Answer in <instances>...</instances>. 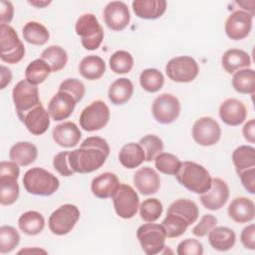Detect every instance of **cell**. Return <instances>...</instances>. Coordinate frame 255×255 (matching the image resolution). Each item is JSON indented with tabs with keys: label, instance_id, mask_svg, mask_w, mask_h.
I'll return each instance as SVG.
<instances>
[{
	"label": "cell",
	"instance_id": "6da1fadb",
	"mask_svg": "<svg viewBox=\"0 0 255 255\" xmlns=\"http://www.w3.org/2000/svg\"><path fill=\"white\" fill-rule=\"evenodd\" d=\"M110 154V145L100 136H89L79 148L69 151L70 166L75 173H90L104 165Z\"/></svg>",
	"mask_w": 255,
	"mask_h": 255
},
{
	"label": "cell",
	"instance_id": "8d00e7d4",
	"mask_svg": "<svg viewBox=\"0 0 255 255\" xmlns=\"http://www.w3.org/2000/svg\"><path fill=\"white\" fill-rule=\"evenodd\" d=\"M232 162L237 174L255 167V148L252 145H240L232 152Z\"/></svg>",
	"mask_w": 255,
	"mask_h": 255
},
{
	"label": "cell",
	"instance_id": "9f6ffc18",
	"mask_svg": "<svg viewBox=\"0 0 255 255\" xmlns=\"http://www.w3.org/2000/svg\"><path fill=\"white\" fill-rule=\"evenodd\" d=\"M28 3L36 8H44L51 4V1H44V0H32L28 1Z\"/></svg>",
	"mask_w": 255,
	"mask_h": 255
},
{
	"label": "cell",
	"instance_id": "f5cc1de1",
	"mask_svg": "<svg viewBox=\"0 0 255 255\" xmlns=\"http://www.w3.org/2000/svg\"><path fill=\"white\" fill-rule=\"evenodd\" d=\"M14 16V6L10 1L2 0L0 3V25H9Z\"/></svg>",
	"mask_w": 255,
	"mask_h": 255
},
{
	"label": "cell",
	"instance_id": "d6986e66",
	"mask_svg": "<svg viewBox=\"0 0 255 255\" xmlns=\"http://www.w3.org/2000/svg\"><path fill=\"white\" fill-rule=\"evenodd\" d=\"M50 115L42 104L19 117L28 131L34 135H41L50 127Z\"/></svg>",
	"mask_w": 255,
	"mask_h": 255
},
{
	"label": "cell",
	"instance_id": "f35d334b",
	"mask_svg": "<svg viewBox=\"0 0 255 255\" xmlns=\"http://www.w3.org/2000/svg\"><path fill=\"white\" fill-rule=\"evenodd\" d=\"M139 84L144 91L148 93H155L163 87L164 77L159 70L155 68H148L140 73Z\"/></svg>",
	"mask_w": 255,
	"mask_h": 255
},
{
	"label": "cell",
	"instance_id": "30bf717a",
	"mask_svg": "<svg viewBox=\"0 0 255 255\" xmlns=\"http://www.w3.org/2000/svg\"><path fill=\"white\" fill-rule=\"evenodd\" d=\"M167 77L176 83H189L199 73L197 62L190 56H178L170 59L165 66Z\"/></svg>",
	"mask_w": 255,
	"mask_h": 255
},
{
	"label": "cell",
	"instance_id": "8fae6325",
	"mask_svg": "<svg viewBox=\"0 0 255 255\" xmlns=\"http://www.w3.org/2000/svg\"><path fill=\"white\" fill-rule=\"evenodd\" d=\"M12 99L18 118L41 104L38 87L27 80H21L14 86Z\"/></svg>",
	"mask_w": 255,
	"mask_h": 255
},
{
	"label": "cell",
	"instance_id": "603a6c76",
	"mask_svg": "<svg viewBox=\"0 0 255 255\" xmlns=\"http://www.w3.org/2000/svg\"><path fill=\"white\" fill-rule=\"evenodd\" d=\"M120 184V180L115 173L104 172L94 177L91 183V190L92 193L98 198H113Z\"/></svg>",
	"mask_w": 255,
	"mask_h": 255
},
{
	"label": "cell",
	"instance_id": "f6af8a7d",
	"mask_svg": "<svg viewBox=\"0 0 255 255\" xmlns=\"http://www.w3.org/2000/svg\"><path fill=\"white\" fill-rule=\"evenodd\" d=\"M138 143L144 151L145 161L154 160L155 156L163 150V141L155 134H146L142 136Z\"/></svg>",
	"mask_w": 255,
	"mask_h": 255
},
{
	"label": "cell",
	"instance_id": "11a10c76",
	"mask_svg": "<svg viewBox=\"0 0 255 255\" xmlns=\"http://www.w3.org/2000/svg\"><path fill=\"white\" fill-rule=\"evenodd\" d=\"M1 80H0V89L3 90L5 89L12 81V73L11 70L4 65H1Z\"/></svg>",
	"mask_w": 255,
	"mask_h": 255
},
{
	"label": "cell",
	"instance_id": "7c38bea8",
	"mask_svg": "<svg viewBox=\"0 0 255 255\" xmlns=\"http://www.w3.org/2000/svg\"><path fill=\"white\" fill-rule=\"evenodd\" d=\"M113 202L117 215L123 219L132 218L139 207V197L136 191L126 183L120 184L113 196Z\"/></svg>",
	"mask_w": 255,
	"mask_h": 255
},
{
	"label": "cell",
	"instance_id": "52a82bcc",
	"mask_svg": "<svg viewBox=\"0 0 255 255\" xmlns=\"http://www.w3.org/2000/svg\"><path fill=\"white\" fill-rule=\"evenodd\" d=\"M25 55L24 44L10 25H0V58L8 64L19 63Z\"/></svg>",
	"mask_w": 255,
	"mask_h": 255
},
{
	"label": "cell",
	"instance_id": "8992f818",
	"mask_svg": "<svg viewBox=\"0 0 255 255\" xmlns=\"http://www.w3.org/2000/svg\"><path fill=\"white\" fill-rule=\"evenodd\" d=\"M136 238L145 254L155 255L165 248L167 237L161 224L148 222L137 228Z\"/></svg>",
	"mask_w": 255,
	"mask_h": 255
},
{
	"label": "cell",
	"instance_id": "836d02e7",
	"mask_svg": "<svg viewBox=\"0 0 255 255\" xmlns=\"http://www.w3.org/2000/svg\"><path fill=\"white\" fill-rule=\"evenodd\" d=\"M22 34L27 43L35 46L45 45L50 37L48 29L36 21L27 22L22 29Z\"/></svg>",
	"mask_w": 255,
	"mask_h": 255
},
{
	"label": "cell",
	"instance_id": "db71d44e",
	"mask_svg": "<svg viewBox=\"0 0 255 255\" xmlns=\"http://www.w3.org/2000/svg\"><path fill=\"white\" fill-rule=\"evenodd\" d=\"M242 134L244 138L250 142L254 143L255 142V120L251 119L249 120L242 128Z\"/></svg>",
	"mask_w": 255,
	"mask_h": 255
},
{
	"label": "cell",
	"instance_id": "b9f144b4",
	"mask_svg": "<svg viewBox=\"0 0 255 255\" xmlns=\"http://www.w3.org/2000/svg\"><path fill=\"white\" fill-rule=\"evenodd\" d=\"M111 70L116 74H127L133 67V58L128 51L119 50L112 54L109 59Z\"/></svg>",
	"mask_w": 255,
	"mask_h": 255
},
{
	"label": "cell",
	"instance_id": "ab89813d",
	"mask_svg": "<svg viewBox=\"0 0 255 255\" xmlns=\"http://www.w3.org/2000/svg\"><path fill=\"white\" fill-rule=\"evenodd\" d=\"M181 161L180 159L170 153V152H160L159 154H157L154 158V166L155 168L163 173V174H167V175H176V173L179 171L180 166H181Z\"/></svg>",
	"mask_w": 255,
	"mask_h": 255
},
{
	"label": "cell",
	"instance_id": "484cf974",
	"mask_svg": "<svg viewBox=\"0 0 255 255\" xmlns=\"http://www.w3.org/2000/svg\"><path fill=\"white\" fill-rule=\"evenodd\" d=\"M38 156L37 146L29 141H18L13 144L9 150L10 160L19 166H28L32 164Z\"/></svg>",
	"mask_w": 255,
	"mask_h": 255
},
{
	"label": "cell",
	"instance_id": "5bb4252c",
	"mask_svg": "<svg viewBox=\"0 0 255 255\" xmlns=\"http://www.w3.org/2000/svg\"><path fill=\"white\" fill-rule=\"evenodd\" d=\"M192 137L201 146H211L221 137V128L211 117H202L192 126Z\"/></svg>",
	"mask_w": 255,
	"mask_h": 255
},
{
	"label": "cell",
	"instance_id": "9c48e42d",
	"mask_svg": "<svg viewBox=\"0 0 255 255\" xmlns=\"http://www.w3.org/2000/svg\"><path fill=\"white\" fill-rule=\"evenodd\" d=\"M111 113L107 104L102 100L92 102L80 115V126L86 131H96L105 128L110 121Z\"/></svg>",
	"mask_w": 255,
	"mask_h": 255
},
{
	"label": "cell",
	"instance_id": "4316f807",
	"mask_svg": "<svg viewBox=\"0 0 255 255\" xmlns=\"http://www.w3.org/2000/svg\"><path fill=\"white\" fill-rule=\"evenodd\" d=\"M207 235L209 244L217 251H228L236 242L235 232L226 226H215Z\"/></svg>",
	"mask_w": 255,
	"mask_h": 255
},
{
	"label": "cell",
	"instance_id": "e0dca14e",
	"mask_svg": "<svg viewBox=\"0 0 255 255\" xmlns=\"http://www.w3.org/2000/svg\"><path fill=\"white\" fill-rule=\"evenodd\" d=\"M130 13L128 5L123 1H112L104 9V21L113 31H122L128 24Z\"/></svg>",
	"mask_w": 255,
	"mask_h": 255
},
{
	"label": "cell",
	"instance_id": "cb8c5ba5",
	"mask_svg": "<svg viewBox=\"0 0 255 255\" xmlns=\"http://www.w3.org/2000/svg\"><path fill=\"white\" fill-rule=\"evenodd\" d=\"M227 212L234 222L239 224L248 223L255 217V205L252 199L240 196L231 201Z\"/></svg>",
	"mask_w": 255,
	"mask_h": 255
},
{
	"label": "cell",
	"instance_id": "7bdbcfd3",
	"mask_svg": "<svg viewBox=\"0 0 255 255\" xmlns=\"http://www.w3.org/2000/svg\"><path fill=\"white\" fill-rule=\"evenodd\" d=\"M138 208L140 218L145 222L156 221L162 213V203L154 197L144 199Z\"/></svg>",
	"mask_w": 255,
	"mask_h": 255
},
{
	"label": "cell",
	"instance_id": "6f0895ef",
	"mask_svg": "<svg viewBox=\"0 0 255 255\" xmlns=\"http://www.w3.org/2000/svg\"><path fill=\"white\" fill-rule=\"evenodd\" d=\"M21 253H44V254H47V251L46 250H43V249H39V248H26V249H22L18 252V254H21Z\"/></svg>",
	"mask_w": 255,
	"mask_h": 255
},
{
	"label": "cell",
	"instance_id": "f907efd6",
	"mask_svg": "<svg viewBox=\"0 0 255 255\" xmlns=\"http://www.w3.org/2000/svg\"><path fill=\"white\" fill-rule=\"evenodd\" d=\"M240 241L246 249H255V225L253 223L243 228L240 234Z\"/></svg>",
	"mask_w": 255,
	"mask_h": 255
},
{
	"label": "cell",
	"instance_id": "7a4b0ae2",
	"mask_svg": "<svg viewBox=\"0 0 255 255\" xmlns=\"http://www.w3.org/2000/svg\"><path fill=\"white\" fill-rule=\"evenodd\" d=\"M175 177L182 186L196 194H202L207 191L212 183L209 171L203 165L189 160L181 163Z\"/></svg>",
	"mask_w": 255,
	"mask_h": 255
},
{
	"label": "cell",
	"instance_id": "4fadbf2b",
	"mask_svg": "<svg viewBox=\"0 0 255 255\" xmlns=\"http://www.w3.org/2000/svg\"><path fill=\"white\" fill-rule=\"evenodd\" d=\"M151 113L157 123L162 125L171 124L177 120L180 114L179 100L172 94H161L154 99Z\"/></svg>",
	"mask_w": 255,
	"mask_h": 255
},
{
	"label": "cell",
	"instance_id": "f1b7e54d",
	"mask_svg": "<svg viewBox=\"0 0 255 255\" xmlns=\"http://www.w3.org/2000/svg\"><path fill=\"white\" fill-rule=\"evenodd\" d=\"M133 94V85L128 78L117 79L109 88L108 97L115 106H121L128 103Z\"/></svg>",
	"mask_w": 255,
	"mask_h": 255
},
{
	"label": "cell",
	"instance_id": "44dd1931",
	"mask_svg": "<svg viewBox=\"0 0 255 255\" xmlns=\"http://www.w3.org/2000/svg\"><path fill=\"white\" fill-rule=\"evenodd\" d=\"M133 184L140 194L151 195L158 191L160 187V177L153 168L143 166L134 172Z\"/></svg>",
	"mask_w": 255,
	"mask_h": 255
},
{
	"label": "cell",
	"instance_id": "816d5d0a",
	"mask_svg": "<svg viewBox=\"0 0 255 255\" xmlns=\"http://www.w3.org/2000/svg\"><path fill=\"white\" fill-rule=\"evenodd\" d=\"M238 176L240 177L243 187L251 194L255 193V167H251L241 171Z\"/></svg>",
	"mask_w": 255,
	"mask_h": 255
},
{
	"label": "cell",
	"instance_id": "f546056e",
	"mask_svg": "<svg viewBox=\"0 0 255 255\" xmlns=\"http://www.w3.org/2000/svg\"><path fill=\"white\" fill-rule=\"evenodd\" d=\"M119 160L124 167L133 169L145 161L144 151L138 142H128L121 148L119 152Z\"/></svg>",
	"mask_w": 255,
	"mask_h": 255
},
{
	"label": "cell",
	"instance_id": "ba28073f",
	"mask_svg": "<svg viewBox=\"0 0 255 255\" xmlns=\"http://www.w3.org/2000/svg\"><path fill=\"white\" fill-rule=\"evenodd\" d=\"M80 219V210L74 204H64L52 212L48 219L50 231L58 236L70 233Z\"/></svg>",
	"mask_w": 255,
	"mask_h": 255
},
{
	"label": "cell",
	"instance_id": "ee69618b",
	"mask_svg": "<svg viewBox=\"0 0 255 255\" xmlns=\"http://www.w3.org/2000/svg\"><path fill=\"white\" fill-rule=\"evenodd\" d=\"M20 242V234L18 231L9 225L0 227V253L6 254L13 251Z\"/></svg>",
	"mask_w": 255,
	"mask_h": 255
},
{
	"label": "cell",
	"instance_id": "681fc988",
	"mask_svg": "<svg viewBox=\"0 0 255 255\" xmlns=\"http://www.w3.org/2000/svg\"><path fill=\"white\" fill-rule=\"evenodd\" d=\"M178 255H202L203 245L196 239H185L181 241L176 248Z\"/></svg>",
	"mask_w": 255,
	"mask_h": 255
},
{
	"label": "cell",
	"instance_id": "c3c4849f",
	"mask_svg": "<svg viewBox=\"0 0 255 255\" xmlns=\"http://www.w3.org/2000/svg\"><path fill=\"white\" fill-rule=\"evenodd\" d=\"M53 166L62 176L68 177L75 173L70 166L69 150H65L57 153L53 158Z\"/></svg>",
	"mask_w": 255,
	"mask_h": 255
},
{
	"label": "cell",
	"instance_id": "7402d4cb",
	"mask_svg": "<svg viewBox=\"0 0 255 255\" xmlns=\"http://www.w3.org/2000/svg\"><path fill=\"white\" fill-rule=\"evenodd\" d=\"M54 141L65 148L76 146L82 137V132L73 122H64L57 125L52 131Z\"/></svg>",
	"mask_w": 255,
	"mask_h": 255
},
{
	"label": "cell",
	"instance_id": "d4e9b609",
	"mask_svg": "<svg viewBox=\"0 0 255 255\" xmlns=\"http://www.w3.org/2000/svg\"><path fill=\"white\" fill-rule=\"evenodd\" d=\"M131 6L135 16L138 18L154 20L165 13L167 3L164 0H134Z\"/></svg>",
	"mask_w": 255,
	"mask_h": 255
},
{
	"label": "cell",
	"instance_id": "ffe728a7",
	"mask_svg": "<svg viewBox=\"0 0 255 255\" xmlns=\"http://www.w3.org/2000/svg\"><path fill=\"white\" fill-rule=\"evenodd\" d=\"M219 117L227 126L237 127L245 122L247 118V109L238 99H226L219 107Z\"/></svg>",
	"mask_w": 255,
	"mask_h": 255
},
{
	"label": "cell",
	"instance_id": "5b68a950",
	"mask_svg": "<svg viewBox=\"0 0 255 255\" xmlns=\"http://www.w3.org/2000/svg\"><path fill=\"white\" fill-rule=\"evenodd\" d=\"M76 34L81 37V42L86 50L94 51L100 48L104 40V30L97 17L92 13L80 16L75 25Z\"/></svg>",
	"mask_w": 255,
	"mask_h": 255
},
{
	"label": "cell",
	"instance_id": "e575fe53",
	"mask_svg": "<svg viewBox=\"0 0 255 255\" xmlns=\"http://www.w3.org/2000/svg\"><path fill=\"white\" fill-rule=\"evenodd\" d=\"M232 87L240 94L254 95L255 93V72L253 69L245 68L236 71L232 77Z\"/></svg>",
	"mask_w": 255,
	"mask_h": 255
},
{
	"label": "cell",
	"instance_id": "277c9868",
	"mask_svg": "<svg viewBox=\"0 0 255 255\" xmlns=\"http://www.w3.org/2000/svg\"><path fill=\"white\" fill-rule=\"evenodd\" d=\"M20 168L12 160H2L0 163V203L12 205L19 197L20 188L17 182Z\"/></svg>",
	"mask_w": 255,
	"mask_h": 255
},
{
	"label": "cell",
	"instance_id": "ac0fdd59",
	"mask_svg": "<svg viewBox=\"0 0 255 255\" xmlns=\"http://www.w3.org/2000/svg\"><path fill=\"white\" fill-rule=\"evenodd\" d=\"M76 105L77 101L71 94L58 91L48 104V113L52 120L60 122L68 119L73 114Z\"/></svg>",
	"mask_w": 255,
	"mask_h": 255
},
{
	"label": "cell",
	"instance_id": "7dc6e473",
	"mask_svg": "<svg viewBox=\"0 0 255 255\" xmlns=\"http://www.w3.org/2000/svg\"><path fill=\"white\" fill-rule=\"evenodd\" d=\"M217 225V218L212 214H204L199 222L192 228V233L196 237H204Z\"/></svg>",
	"mask_w": 255,
	"mask_h": 255
},
{
	"label": "cell",
	"instance_id": "2e32d148",
	"mask_svg": "<svg viewBox=\"0 0 255 255\" xmlns=\"http://www.w3.org/2000/svg\"><path fill=\"white\" fill-rule=\"evenodd\" d=\"M229 198V187L227 183L219 177L212 178L210 188L200 194L199 199L202 205L209 210L215 211L222 208Z\"/></svg>",
	"mask_w": 255,
	"mask_h": 255
},
{
	"label": "cell",
	"instance_id": "d6a6232c",
	"mask_svg": "<svg viewBox=\"0 0 255 255\" xmlns=\"http://www.w3.org/2000/svg\"><path fill=\"white\" fill-rule=\"evenodd\" d=\"M167 212L181 216L189 225L195 223L199 216V209L197 204L194 201L186 198H179L173 201L169 205Z\"/></svg>",
	"mask_w": 255,
	"mask_h": 255
},
{
	"label": "cell",
	"instance_id": "d590c367",
	"mask_svg": "<svg viewBox=\"0 0 255 255\" xmlns=\"http://www.w3.org/2000/svg\"><path fill=\"white\" fill-rule=\"evenodd\" d=\"M40 58L44 60L53 73H57L65 68L68 62V54L64 48L57 45H52L46 48Z\"/></svg>",
	"mask_w": 255,
	"mask_h": 255
},
{
	"label": "cell",
	"instance_id": "3957f363",
	"mask_svg": "<svg viewBox=\"0 0 255 255\" xmlns=\"http://www.w3.org/2000/svg\"><path fill=\"white\" fill-rule=\"evenodd\" d=\"M23 185L27 192L39 196H50L60 186L56 175L42 167H32L23 176Z\"/></svg>",
	"mask_w": 255,
	"mask_h": 255
},
{
	"label": "cell",
	"instance_id": "83f0119b",
	"mask_svg": "<svg viewBox=\"0 0 255 255\" xmlns=\"http://www.w3.org/2000/svg\"><path fill=\"white\" fill-rule=\"evenodd\" d=\"M221 65L225 72L234 74L236 71L249 68L251 59L247 52L240 49H229L221 57Z\"/></svg>",
	"mask_w": 255,
	"mask_h": 255
},
{
	"label": "cell",
	"instance_id": "4dcf8cb0",
	"mask_svg": "<svg viewBox=\"0 0 255 255\" xmlns=\"http://www.w3.org/2000/svg\"><path fill=\"white\" fill-rule=\"evenodd\" d=\"M81 76L89 81L101 79L106 72L105 61L96 55H89L82 59L79 65Z\"/></svg>",
	"mask_w": 255,
	"mask_h": 255
},
{
	"label": "cell",
	"instance_id": "74e56055",
	"mask_svg": "<svg viewBox=\"0 0 255 255\" xmlns=\"http://www.w3.org/2000/svg\"><path fill=\"white\" fill-rule=\"evenodd\" d=\"M50 73H52L49 65L41 58L36 59L29 63L25 70V80L32 85L42 84L47 80Z\"/></svg>",
	"mask_w": 255,
	"mask_h": 255
},
{
	"label": "cell",
	"instance_id": "9a60e30c",
	"mask_svg": "<svg viewBox=\"0 0 255 255\" xmlns=\"http://www.w3.org/2000/svg\"><path fill=\"white\" fill-rule=\"evenodd\" d=\"M253 16L243 10L232 12L226 19L224 30L226 36L234 41L245 39L252 29Z\"/></svg>",
	"mask_w": 255,
	"mask_h": 255
},
{
	"label": "cell",
	"instance_id": "bcb514c9",
	"mask_svg": "<svg viewBox=\"0 0 255 255\" xmlns=\"http://www.w3.org/2000/svg\"><path fill=\"white\" fill-rule=\"evenodd\" d=\"M58 91H64L71 94L76 99L77 103H79L85 96L86 88L80 80L76 78H69L60 84Z\"/></svg>",
	"mask_w": 255,
	"mask_h": 255
},
{
	"label": "cell",
	"instance_id": "60d3db41",
	"mask_svg": "<svg viewBox=\"0 0 255 255\" xmlns=\"http://www.w3.org/2000/svg\"><path fill=\"white\" fill-rule=\"evenodd\" d=\"M161 225L164 228L167 238L179 237L186 231L187 227L189 226L184 218L177 214L168 212H166V216L162 220Z\"/></svg>",
	"mask_w": 255,
	"mask_h": 255
},
{
	"label": "cell",
	"instance_id": "1f68e13d",
	"mask_svg": "<svg viewBox=\"0 0 255 255\" xmlns=\"http://www.w3.org/2000/svg\"><path fill=\"white\" fill-rule=\"evenodd\" d=\"M19 229L29 236L40 234L45 227V219L43 215L35 210L24 212L18 219Z\"/></svg>",
	"mask_w": 255,
	"mask_h": 255
}]
</instances>
